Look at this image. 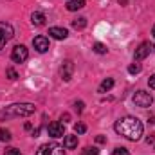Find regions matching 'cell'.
<instances>
[{"label": "cell", "mask_w": 155, "mask_h": 155, "mask_svg": "<svg viewBox=\"0 0 155 155\" xmlns=\"http://www.w3.org/2000/svg\"><path fill=\"white\" fill-rule=\"evenodd\" d=\"M114 130H116L119 135L126 137L128 141H139V139L143 137L144 126H143V123H141L137 117L126 116V117H121L119 121H116Z\"/></svg>", "instance_id": "1"}, {"label": "cell", "mask_w": 155, "mask_h": 155, "mask_svg": "<svg viewBox=\"0 0 155 155\" xmlns=\"http://www.w3.org/2000/svg\"><path fill=\"white\" fill-rule=\"evenodd\" d=\"M36 107L33 103H13L0 110V119H15V117H27L35 114Z\"/></svg>", "instance_id": "2"}, {"label": "cell", "mask_w": 155, "mask_h": 155, "mask_svg": "<svg viewBox=\"0 0 155 155\" xmlns=\"http://www.w3.org/2000/svg\"><path fill=\"white\" fill-rule=\"evenodd\" d=\"M15 36V29L7 22H0V51L5 47V43Z\"/></svg>", "instance_id": "3"}, {"label": "cell", "mask_w": 155, "mask_h": 155, "mask_svg": "<svg viewBox=\"0 0 155 155\" xmlns=\"http://www.w3.org/2000/svg\"><path fill=\"white\" fill-rule=\"evenodd\" d=\"M152 101H153V97H152V94H150V92L137 90V92L134 94V103H135L137 107H141V108L150 107V105H152Z\"/></svg>", "instance_id": "4"}, {"label": "cell", "mask_w": 155, "mask_h": 155, "mask_svg": "<svg viewBox=\"0 0 155 155\" xmlns=\"http://www.w3.org/2000/svg\"><path fill=\"white\" fill-rule=\"evenodd\" d=\"M27 58H29V51H27L25 45H16L13 49V52H11V60L15 63H24Z\"/></svg>", "instance_id": "5"}, {"label": "cell", "mask_w": 155, "mask_h": 155, "mask_svg": "<svg viewBox=\"0 0 155 155\" xmlns=\"http://www.w3.org/2000/svg\"><path fill=\"white\" fill-rule=\"evenodd\" d=\"M72 74H74V63L71 60H65L60 67V76L63 81H71L72 79Z\"/></svg>", "instance_id": "6"}, {"label": "cell", "mask_w": 155, "mask_h": 155, "mask_svg": "<svg viewBox=\"0 0 155 155\" xmlns=\"http://www.w3.org/2000/svg\"><path fill=\"white\" fill-rule=\"evenodd\" d=\"M47 132H49L51 137L58 139V137H63V135H65V126H63V123L54 121V123H51V124L47 126Z\"/></svg>", "instance_id": "7"}, {"label": "cell", "mask_w": 155, "mask_h": 155, "mask_svg": "<svg viewBox=\"0 0 155 155\" xmlns=\"http://www.w3.org/2000/svg\"><path fill=\"white\" fill-rule=\"evenodd\" d=\"M150 51H152V45L148 43V41H144V43H141L137 49H135V61H141V60H144L148 54H150Z\"/></svg>", "instance_id": "8"}, {"label": "cell", "mask_w": 155, "mask_h": 155, "mask_svg": "<svg viewBox=\"0 0 155 155\" xmlns=\"http://www.w3.org/2000/svg\"><path fill=\"white\" fill-rule=\"evenodd\" d=\"M33 45H35V49H36L38 52L49 51V40L45 38V36H36V38L33 40Z\"/></svg>", "instance_id": "9"}, {"label": "cell", "mask_w": 155, "mask_h": 155, "mask_svg": "<svg viewBox=\"0 0 155 155\" xmlns=\"http://www.w3.org/2000/svg\"><path fill=\"white\" fill-rule=\"evenodd\" d=\"M49 35L56 40H65L69 36V31L63 29V27H51V29H49Z\"/></svg>", "instance_id": "10"}, {"label": "cell", "mask_w": 155, "mask_h": 155, "mask_svg": "<svg viewBox=\"0 0 155 155\" xmlns=\"http://www.w3.org/2000/svg\"><path fill=\"white\" fill-rule=\"evenodd\" d=\"M31 22H33V25H43L45 24V15L43 13H40V11H35L33 15H31Z\"/></svg>", "instance_id": "11"}, {"label": "cell", "mask_w": 155, "mask_h": 155, "mask_svg": "<svg viewBox=\"0 0 155 155\" xmlns=\"http://www.w3.org/2000/svg\"><path fill=\"white\" fill-rule=\"evenodd\" d=\"M85 7V0H69L67 2V9L69 11H78Z\"/></svg>", "instance_id": "12"}, {"label": "cell", "mask_w": 155, "mask_h": 155, "mask_svg": "<svg viewBox=\"0 0 155 155\" xmlns=\"http://www.w3.org/2000/svg\"><path fill=\"white\" fill-rule=\"evenodd\" d=\"M49 155H65V150L61 144L52 143V144H49Z\"/></svg>", "instance_id": "13"}, {"label": "cell", "mask_w": 155, "mask_h": 155, "mask_svg": "<svg viewBox=\"0 0 155 155\" xmlns=\"http://www.w3.org/2000/svg\"><path fill=\"white\" fill-rule=\"evenodd\" d=\"M63 144H65V148H67V150H72V148H76V146H78V135H67Z\"/></svg>", "instance_id": "14"}, {"label": "cell", "mask_w": 155, "mask_h": 155, "mask_svg": "<svg viewBox=\"0 0 155 155\" xmlns=\"http://www.w3.org/2000/svg\"><path fill=\"white\" fill-rule=\"evenodd\" d=\"M112 87H114V79H112V78H107V79L101 81V85H99V92H108Z\"/></svg>", "instance_id": "15"}, {"label": "cell", "mask_w": 155, "mask_h": 155, "mask_svg": "<svg viewBox=\"0 0 155 155\" xmlns=\"http://www.w3.org/2000/svg\"><path fill=\"white\" fill-rule=\"evenodd\" d=\"M85 25H87V18H76V20H72V27L74 29H85Z\"/></svg>", "instance_id": "16"}, {"label": "cell", "mask_w": 155, "mask_h": 155, "mask_svg": "<svg viewBox=\"0 0 155 155\" xmlns=\"http://www.w3.org/2000/svg\"><path fill=\"white\" fill-rule=\"evenodd\" d=\"M94 52H97V54H107L108 52V49H107V45L105 43H94Z\"/></svg>", "instance_id": "17"}, {"label": "cell", "mask_w": 155, "mask_h": 155, "mask_svg": "<svg viewBox=\"0 0 155 155\" xmlns=\"http://www.w3.org/2000/svg\"><path fill=\"white\" fill-rule=\"evenodd\" d=\"M0 141L2 143H9L11 141V132L5 128H0Z\"/></svg>", "instance_id": "18"}, {"label": "cell", "mask_w": 155, "mask_h": 155, "mask_svg": "<svg viewBox=\"0 0 155 155\" xmlns=\"http://www.w3.org/2000/svg\"><path fill=\"white\" fill-rule=\"evenodd\" d=\"M83 155H99V150L96 146H85L83 148Z\"/></svg>", "instance_id": "19"}, {"label": "cell", "mask_w": 155, "mask_h": 155, "mask_svg": "<svg viewBox=\"0 0 155 155\" xmlns=\"http://www.w3.org/2000/svg\"><path fill=\"white\" fill-rule=\"evenodd\" d=\"M128 72H130V74H139V72H141V65H139V63H132V65L128 67Z\"/></svg>", "instance_id": "20"}, {"label": "cell", "mask_w": 155, "mask_h": 155, "mask_svg": "<svg viewBox=\"0 0 155 155\" xmlns=\"http://www.w3.org/2000/svg\"><path fill=\"white\" fill-rule=\"evenodd\" d=\"M36 155H49V144H41L36 150Z\"/></svg>", "instance_id": "21"}, {"label": "cell", "mask_w": 155, "mask_h": 155, "mask_svg": "<svg viewBox=\"0 0 155 155\" xmlns=\"http://www.w3.org/2000/svg\"><path fill=\"white\" fill-rule=\"evenodd\" d=\"M74 132H76V134H85V132H87V126H85L83 123H78V124H74Z\"/></svg>", "instance_id": "22"}, {"label": "cell", "mask_w": 155, "mask_h": 155, "mask_svg": "<svg viewBox=\"0 0 155 155\" xmlns=\"http://www.w3.org/2000/svg\"><path fill=\"white\" fill-rule=\"evenodd\" d=\"M5 74H7V78H9V79H16V78H18L16 71H15V69H11V67H9V69L5 71Z\"/></svg>", "instance_id": "23"}, {"label": "cell", "mask_w": 155, "mask_h": 155, "mask_svg": "<svg viewBox=\"0 0 155 155\" xmlns=\"http://www.w3.org/2000/svg\"><path fill=\"white\" fill-rule=\"evenodd\" d=\"M114 155H130V152L126 148H116L114 150Z\"/></svg>", "instance_id": "24"}, {"label": "cell", "mask_w": 155, "mask_h": 155, "mask_svg": "<svg viewBox=\"0 0 155 155\" xmlns=\"http://www.w3.org/2000/svg\"><path fill=\"white\" fill-rule=\"evenodd\" d=\"M83 107H85L83 101H76V103H74V108H76L78 112H83Z\"/></svg>", "instance_id": "25"}, {"label": "cell", "mask_w": 155, "mask_h": 155, "mask_svg": "<svg viewBox=\"0 0 155 155\" xmlns=\"http://www.w3.org/2000/svg\"><path fill=\"white\" fill-rule=\"evenodd\" d=\"M5 155H22V153H20V152H18L16 148H9V150L5 152Z\"/></svg>", "instance_id": "26"}, {"label": "cell", "mask_w": 155, "mask_h": 155, "mask_svg": "<svg viewBox=\"0 0 155 155\" xmlns=\"http://www.w3.org/2000/svg\"><path fill=\"white\" fill-rule=\"evenodd\" d=\"M148 85H150V88H153V90H155V74L148 79Z\"/></svg>", "instance_id": "27"}, {"label": "cell", "mask_w": 155, "mask_h": 155, "mask_svg": "<svg viewBox=\"0 0 155 155\" xmlns=\"http://www.w3.org/2000/svg\"><path fill=\"white\" fill-rule=\"evenodd\" d=\"M96 141H97V143H107V137H103V135H97V137H96Z\"/></svg>", "instance_id": "28"}, {"label": "cell", "mask_w": 155, "mask_h": 155, "mask_svg": "<svg viewBox=\"0 0 155 155\" xmlns=\"http://www.w3.org/2000/svg\"><path fill=\"white\" fill-rule=\"evenodd\" d=\"M146 143H148V144L155 143V137H153V135H148V137H146Z\"/></svg>", "instance_id": "29"}, {"label": "cell", "mask_w": 155, "mask_h": 155, "mask_svg": "<svg viewBox=\"0 0 155 155\" xmlns=\"http://www.w3.org/2000/svg\"><path fill=\"white\" fill-rule=\"evenodd\" d=\"M69 119H71V116H69V114H63V116H61V121H63V123H67Z\"/></svg>", "instance_id": "30"}, {"label": "cell", "mask_w": 155, "mask_h": 155, "mask_svg": "<svg viewBox=\"0 0 155 155\" xmlns=\"http://www.w3.org/2000/svg\"><path fill=\"white\" fill-rule=\"evenodd\" d=\"M126 2H128V0H119V4H126Z\"/></svg>", "instance_id": "31"}, {"label": "cell", "mask_w": 155, "mask_h": 155, "mask_svg": "<svg viewBox=\"0 0 155 155\" xmlns=\"http://www.w3.org/2000/svg\"><path fill=\"white\" fill-rule=\"evenodd\" d=\"M152 35H153V38H155V25H153V29H152Z\"/></svg>", "instance_id": "32"}, {"label": "cell", "mask_w": 155, "mask_h": 155, "mask_svg": "<svg viewBox=\"0 0 155 155\" xmlns=\"http://www.w3.org/2000/svg\"><path fill=\"white\" fill-rule=\"evenodd\" d=\"M152 49H153V51H155V45H153V47H152Z\"/></svg>", "instance_id": "33"}]
</instances>
